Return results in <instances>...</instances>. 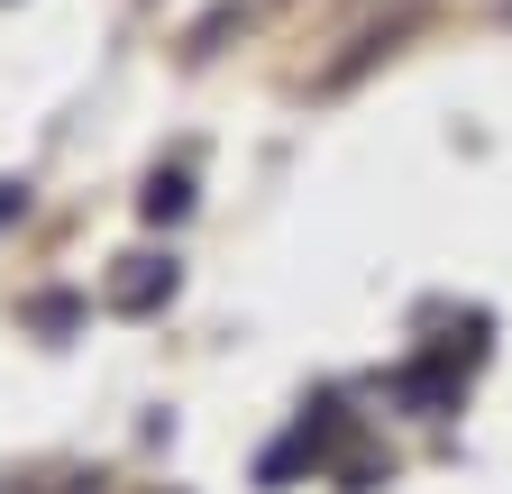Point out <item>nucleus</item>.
Masks as SVG:
<instances>
[{
    "mask_svg": "<svg viewBox=\"0 0 512 494\" xmlns=\"http://www.w3.org/2000/svg\"><path fill=\"white\" fill-rule=\"evenodd\" d=\"M174 211H183V174H156L147 183V220H174Z\"/></svg>",
    "mask_w": 512,
    "mask_h": 494,
    "instance_id": "f03ea898",
    "label": "nucleus"
},
{
    "mask_svg": "<svg viewBox=\"0 0 512 494\" xmlns=\"http://www.w3.org/2000/svg\"><path fill=\"white\" fill-rule=\"evenodd\" d=\"M156 293H174V266H165V275H156V266H147V275H128V284H119V312H147Z\"/></svg>",
    "mask_w": 512,
    "mask_h": 494,
    "instance_id": "f257e3e1",
    "label": "nucleus"
}]
</instances>
